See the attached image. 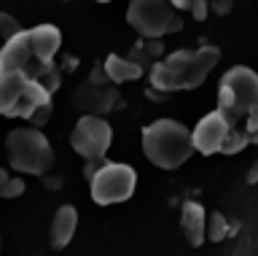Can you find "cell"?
Listing matches in <instances>:
<instances>
[{
  "mask_svg": "<svg viewBox=\"0 0 258 256\" xmlns=\"http://www.w3.org/2000/svg\"><path fill=\"white\" fill-rule=\"evenodd\" d=\"M113 143V127L108 119L102 116H81L76 127L70 132V146L78 157H84L86 162L92 159H105Z\"/></svg>",
  "mask_w": 258,
  "mask_h": 256,
  "instance_id": "52a82bcc",
  "label": "cell"
},
{
  "mask_svg": "<svg viewBox=\"0 0 258 256\" xmlns=\"http://www.w3.org/2000/svg\"><path fill=\"white\" fill-rule=\"evenodd\" d=\"M48 65H40V62L32 57L30 43H27V30L16 33L11 41H6L0 46V73H19L27 81H35V78L43 73Z\"/></svg>",
  "mask_w": 258,
  "mask_h": 256,
  "instance_id": "ba28073f",
  "label": "cell"
},
{
  "mask_svg": "<svg viewBox=\"0 0 258 256\" xmlns=\"http://www.w3.org/2000/svg\"><path fill=\"white\" fill-rule=\"evenodd\" d=\"M35 81H38L40 86H43V89H46L48 94H54L56 89H59V84H62V70L56 68V62H51V65H48V68L43 70V73H40V76L35 78Z\"/></svg>",
  "mask_w": 258,
  "mask_h": 256,
  "instance_id": "d6986e66",
  "label": "cell"
},
{
  "mask_svg": "<svg viewBox=\"0 0 258 256\" xmlns=\"http://www.w3.org/2000/svg\"><path fill=\"white\" fill-rule=\"evenodd\" d=\"M89 183H92V199L97 205H116V202H126L135 194L137 173L132 165L105 162L100 167V173Z\"/></svg>",
  "mask_w": 258,
  "mask_h": 256,
  "instance_id": "8992f818",
  "label": "cell"
},
{
  "mask_svg": "<svg viewBox=\"0 0 258 256\" xmlns=\"http://www.w3.org/2000/svg\"><path fill=\"white\" fill-rule=\"evenodd\" d=\"M108 162V159H92V162H86L84 165V175H86V181H92L97 173H100V167Z\"/></svg>",
  "mask_w": 258,
  "mask_h": 256,
  "instance_id": "cb8c5ba5",
  "label": "cell"
},
{
  "mask_svg": "<svg viewBox=\"0 0 258 256\" xmlns=\"http://www.w3.org/2000/svg\"><path fill=\"white\" fill-rule=\"evenodd\" d=\"M24 84H27V78L19 73H0V114L3 116L16 106Z\"/></svg>",
  "mask_w": 258,
  "mask_h": 256,
  "instance_id": "2e32d148",
  "label": "cell"
},
{
  "mask_svg": "<svg viewBox=\"0 0 258 256\" xmlns=\"http://www.w3.org/2000/svg\"><path fill=\"white\" fill-rule=\"evenodd\" d=\"M6 178H8V173H6V167H0V186L6 183Z\"/></svg>",
  "mask_w": 258,
  "mask_h": 256,
  "instance_id": "4316f807",
  "label": "cell"
},
{
  "mask_svg": "<svg viewBox=\"0 0 258 256\" xmlns=\"http://www.w3.org/2000/svg\"><path fill=\"white\" fill-rule=\"evenodd\" d=\"M51 114H54V103H48V106H43V108H38L35 114H32L30 119H27V127H32V130H40L43 132V127L48 124V119H51Z\"/></svg>",
  "mask_w": 258,
  "mask_h": 256,
  "instance_id": "7402d4cb",
  "label": "cell"
},
{
  "mask_svg": "<svg viewBox=\"0 0 258 256\" xmlns=\"http://www.w3.org/2000/svg\"><path fill=\"white\" fill-rule=\"evenodd\" d=\"M16 33H22V25L16 22L11 14H0V43L11 41Z\"/></svg>",
  "mask_w": 258,
  "mask_h": 256,
  "instance_id": "ffe728a7",
  "label": "cell"
},
{
  "mask_svg": "<svg viewBox=\"0 0 258 256\" xmlns=\"http://www.w3.org/2000/svg\"><path fill=\"white\" fill-rule=\"evenodd\" d=\"M78 229V211L73 205H62L56 208L54 219H51V227H48V243L51 248H64L73 240Z\"/></svg>",
  "mask_w": 258,
  "mask_h": 256,
  "instance_id": "7c38bea8",
  "label": "cell"
},
{
  "mask_svg": "<svg viewBox=\"0 0 258 256\" xmlns=\"http://www.w3.org/2000/svg\"><path fill=\"white\" fill-rule=\"evenodd\" d=\"M210 9H213V11H218V14H221V17H223L226 11H231V3H213V6H210Z\"/></svg>",
  "mask_w": 258,
  "mask_h": 256,
  "instance_id": "d4e9b609",
  "label": "cell"
},
{
  "mask_svg": "<svg viewBox=\"0 0 258 256\" xmlns=\"http://www.w3.org/2000/svg\"><path fill=\"white\" fill-rule=\"evenodd\" d=\"M218 114L231 132H242L247 143H258V73L247 65H234L218 84Z\"/></svg>",
  "mask_w": 258,
  "mask_h": 256,
  "instance_id": "6da1fadb",
  "label": "cell"
},
{
  "mask_svg": "<svg viewBox=\"0 0 258 256\" xmlns=\"http://www.w3.org/2000/svg\"><path fill=\"white\" fill-rule=\"evenodd\" d=\"M221 60V49L210 43H202L197 49H177L167 57L156 60V65L148 70L153 92H185L205 84L210 70Z\"/></svg>",
  "mask_w": 258,
  "mask_h": 256,
  "instance_id": "7a4b0ae2",
  "label": "cell"
},
{
  "mask_svg": "<svg viewBox=\"0 0 258 256\" xmlns=\"http://www.w3.org/2000/svg\"><path fill=\"white\" fill-rule=\"evenodd\" d=\"M0 46H3V43H0Z\"/></svg>",
  "mask_w": 258,
  "mask_h": 256,
  "instance_id": "f1b7e54d",
  "label": "cell"
},
{
  "mask_svg": "<svg viewBox=\"0 0 258 256\" xmlns=\"http://www.w3.org/2000/svg\"><path fill=\"white\" fill-rule=\"evenodd\" d=\"M27 43H30V52L40 65H51L54 57L59 54L62 49V33L59 27L54 25H35L27 30Z\"/></svg>",
  "mask_w": 258,
  "mask_h": 256,
  "instance_id": "8fae6325",
  "label": "cell"
},
{
  "mask_svg": "<svg viewBox=\"0 0 258 256\" xmlns=\"http://www.w3.org/2000/svg\"><path fill=\"white\" fill-rule=\"evenodd\" d=\"M205 224H207V211L202 208L199 202H183V213H180V229H183V237L185 243L199 248L205 243Z\"/></svg>",
  "mask_w": 258,
  "mask_h": 256,
  "instance_id": "4fadbf2b",
  "label": "cell"
},
{
  "mask_svg": "<svg viewBox=\"0 0 258 256\" xmlns=\"http://www.w3.org/2000/svg\"><path fill=\"white\" fill-rule=\"evenodd\" d=\"M6 159L16 173L46 175L54 165V148L40 130L16 127L6 135Z\"/></svg>",
  "mask_w": 258,
  "mask_h": 256,
  "instance_id": "277c9868",
  "label": "cell"
},
{
  "mask_svg": "<svg viewBox=\"0 0 258 256\" xmlns=\"http://www.w3.org/2000/svg\"><path fill=\"white\" fill-rule=\"evenodd\" d=\"M239 229V224H229L223 213H207V224H205V240H213V243H221L229 235Z\"/></svg>",
  "mask_w": 258,
  "mask_h": 256,
  "instance_id": "e0dca14e",
  "label": "cell"
},
{
  "mask_svg": "<svg viewBox=\"0 0 258 256\" xmlns=\"http://www.w3.org/2000/svg\"><path fill=\"white\" fill-rule=\"evenodd\" d=\"M143 154L161 170H177L194 154L191 130L175 119H156L143 127Z\"/></svg>",
  "mask_w": 258,
  "mask_h": 256,
  "instance_id": "3957f363",
  "label": "cell"
},
{
  "mask_svg": "<svg viewBox=\"0 0 258 256\" xmlns=\"http://www.w3.org/2000/svg\"><path fill=\"white\" fill-rule=\"evenodd\" d=\"M22 194H24V181L22 178H11V175H8L6 183L0 186V197H3V199H16V197H22Z\"/></svg>",
  "mask_w": 258,
  "mask_h": 256,
  "instance_id": "44dd1931",
  "label": "cell"
},
{
  "mask_svg": "<svg viewBox=\"0 0 258 256\" xmlns=\"http://www.w3.org/2000/svg\"><path fill=\"white\" fill-rule=\"evenodd\" d=\"M102 70H105V76H108V84H110V86L143 78V70L137 68L132 60L121 57V54H108V60L102 62Z\"/></svg>",
  "mask_w": 258,
  "mask_h": 256,
  "instance_id": "9a60e30c",
  "label": "cell"
},
{
  "mask_svg": "<svg viewBox=\"0 0 258 256\" xmlns=\"http://www.w3.org/2000/svg\"><path fill=\"white\" fill-rule=\"evenodd\" d=\"M172 9L175 11H188L197 22H205L207 11H210V3H205V0H175Z\"/></svg>",
  "mask_w": 258,
  "mask_h": 256,
  "instance_id": "ac0fdd59",
  "label": "cell"
},
{
  "mask_svg": "<svg viewBox=\"0 0 258 256\" xmlns=\"http://www.w3.org/2000/svg\"><path fill=\"white\" fill-rule=\"evenodd\" d=\"M229 135V124L226 119L218 114V111H210L199 119V124L194 127L191 132V146L194 151H199L202 157H213V154H221V146Z\"/></svg>",
  "mask_w": 258,
  "mask_h": 256,
  "instance_id": "9c48e42d",
  "label": "cell"
},
{
  "mask_svg": "<svg viewBox=\"0 0 258 256\" xmlns=\"http://www.w3.org/2000/svg\"><path fill=\"white\" fill-rule=\"evenodd\" d=\"M255 181H258V162H253V167L247 173V183H255Z\"/></svg>",
  "mask_w": 258,
  "mask_h": 256,
  "instance_id": "484cf974",
  "label": "cell"
},
{
  "mask_svg": "<svg viewBox=\"0 0 258 256\" xmlns=\"http://www.w3.org/2000/svg\"><path fill=\"white\" fill-rule=\"evenodd\" d=\"M129 27L140 35V41H161L167 33H177L183 27L180 14L172 3L164 0H135L126 9Z\"/></svg>",
  "mask_w": 258,
  "mask_h": 256,
  "instance_id": "5b68a950",
  "label": "cell"
},
{
  "mask_svg": "<svg viewBox=\"0 0 258 256\" xmlns=\"http://www.w3.org/2000/svg\"><path fill=\"white\" fill-rule=\"evenodd\" d=\"M0 248H3V240H0Z\"/></svg>",
  "mask_w": 258,
  "mask_h": 256,
  "instance_id": "83f0119b",
  "label": "cell"
},
{
  "mask_svg": "<svg viewBox=\"0 0 258 256\" xmlns=\"http://www.w3.org/2000/svg\"><path fill=\"white\" fill-rule=\"evenodd\" d=\"M89 84H94V86H108V76H105V70H102V62H97V65H94Z\"/></svg>",
  "mask_w": 258,
  "mask_h": 256,
  "instance_id": "603a6c76",
  "label": "cell"
},
{
  "mask_svg": "<svg viewBox=\"0 0 258 256\" xmlns=\"http://www.w3.org/2000/svg\"><path fill=\"white\" fill-rule=\"evenodd\" d=\"M76 106L84 111V116H102L118 106V89L116 86H94V84H81L76 89Z\"/></svg>",
  "mask_w": 258,
  "mask_h": 256,
  "instance_id": "30bf717a",
  "label": "cell"
},
{
  "mask_svg": "<svg viewBox=\"0 0 258 256\" xmlns=\"http://www.w3.org/2000/svg\"><path fill=\"white\" fill-rule=\"evenodd\" d=\"M48 103H51V94H48L38 81H27V84H24V89H22V94H19V100H16V106L8 111L6 116H11V119H30L38 108L48 106Z\"/></svg>",
  "mask_w": 258,
  "mask_h": 256,
  "instance_id": "5bb4252c",
  "label": "cell"
}]
</instances>
